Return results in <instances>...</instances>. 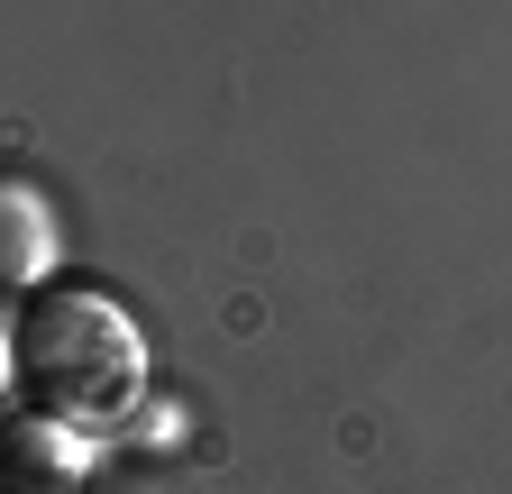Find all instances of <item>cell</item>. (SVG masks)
I'll list each match as a JSON object with an SVG mask.
<instances>
[{"label":"cell","mask_w":512,"mask_h":494,"mask_svg":"<svg viewBox=\"0 0 512 494\" xmlns=\"http://www.w3.org/2000/svg\"><path fill=\"white\" fill-rule=\"evenodd\" d=\"M10 339H19L28 403L55 412V421L101 430V421H128L138 394H147V339H138V321H128L101 284H83V275L37 284L19 302V330Z\"/></svg>","instance_id":"1"},{"label":"cell","mask_w":512,"mask_h":494,"mask_svg":"<svg viewBox=\"0 0 512 494\" xmlns=\"http://www.w3.org/2000/svg\"><path fill=\"white\" fill-rule=\"evenodd\" d=\"M55 266H64V220H55V193L37 174H19V165H0V293H37V284H55Z\"/></svg>","instance_id":"2"},{"label":"cell","mask_w":512,"mask_h":494,"mask_svg":"<svg viewBox=\"0 0 512 494\" xmlns=\"http://www.w3.org/2000/svg\"><path fill=\"white\" fill-rule=\"evenodd\" d=\"M0 476H10V494H83L92 430L28 403V412H10V430H0Z\"/></svg>","instance_id":"3"},{"label":"cell","mask_w":512,"mask_h":494,"mask_svg":"<svg viewBox=\"0 0 512 494\" xmlns=\"http://www.w3.org/2000/svg\"><path fill=\"white\" fill-rule=\"evenodd\" d=\"M10 385H19V339L0 330V403H10Z\"/></svg>","instance_id":"4"},{"label":"cell","mask_w":512,"mask_h":494,"mask_svg":"<svg viewBox=\"0 0 512 494\" xmlns=\"http://www.w3.org/2000/svg\"><path fill=\"white\" fill-rule=\"evenodd\" d=\"M0 494H10V485H0Z\"/></svg>","instance_id":"5"}]
</instances>
